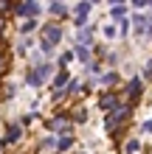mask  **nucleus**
Wrapping results in <instances>:
<instances>
[{
  "instance_id": "nucleus-1",
  "label": "nucleus",
  "mask_w": 152,
  "mask_h": 154,
  "mask_svg": "<svg viewBox=\"0 0 152 154\" xmlns=\"http://www.w3.org/2000/svg\"><path fill=\"white\" fill-rule=\"evenodd\" d=\"M59 42H62V25H57V23H48L45 28H42V42H40L42 53L53 56V48H57Z\"/></svg>"
},
{
  "instance_id": "nucleus-2",
  "label": "nucleus",
  "mask_w": 152,
  "mask_h": 154,
  "mask_svg": "<svg viewBox=\"0 0 152 154\" xmlns=\"http://www.w3.org/2000/svg\"><path fill=\"white\" fill-rule=\"evenodd\" d=\"M130 109L132 106H118V109H113V112H107V118H104V129H110V132H115L118 126L127 121V115H130Z\"/></svg>"
},
{
  "instance_id": "nucleus-3",
  "label": "nucleus",
  "mask_w": 152,
  "mask_h": 154,
  "mask_svg": "<svg viewBox=\"0 0 152 154\" xmlns=\"http://www.w3.org/2000/svg\"><path fill=\"white\" fill-rule=\"evenodd\" d=\"M14 14H17V17H28V20H37V17L42 14V8H40L37 0H25V3L14 6Z\"/></svg>"
},
{
  "instance_id": "nucleus-4",
  "label": "nucleus",
  "mask_w": 152,
  "mask_h": 154,
  "mask_svg": "<svg viewBox=\"0 0 152 154\" xmlns=\"http://www.w3.org/2000/svg\"><path fill=\"white\" fill-rule=\"evenodd\" d=\"M93 37H96V25H85V28L79 31V37H76V42H73V45H87V48H90Z\"/></svg>"
},
{
  "instance_id": "nucleus-5",
  "label": "nucleus",
  "mask_w": 152,
  "mask_h": 154,
  "mask_svg": "<svg viewBox=\"0 0 152 154\" xmlns=\"http://www.w3.org/2000/svg\"><path fill=\"white\" fill-rule=\"evenodd\" d=\"M99 106H102V109L104 112H113V109H118V98H115V93H104L102 98H99Z\"/></svg>"
},
{
  "instance_id": "nucleus-6",
  "label": "nucleus",
  "mask_w": 152,
  "mask_h": 154,
  "mask_svg": "<svg viewBox=\"0 0 152 154\" xmlns=\"http://www.w3.org/2000/svg\"><path fill=\"white\" fill-rule=\"evenodd\" d=\"M20 137H23V126H20V123H11V126H8V134L3 137L0 146H6V143H17Z\"/></svg>"
},
{
  "instance_id": "nucleus-7",
  "label": "nucleus",
  "mask_w": 152,
  "mask_h": 154,
  "mask_svg": "<svg viewBox=\"0 0 152 154\" xmlns=\"http://www.w3.org/2000/svg\"><path fill=\"white\" fill-rule=\"evenodd\" d=\"M25 87H42V79H40V73L37 70H25Z\"/></svg>"
},
{
  "instance_id": "nucleus-8",
  "label": "nucleus",
  "mask_w": 152,
  "mask_h": 154,
  "mask_svg": "<svg viewBox=\"0 0 152 154\" xmlns=\"http://www.w3.org/2000/svg\"><path fill=\"white\" fill-rule=\"evenodd\" d=\"M141 90H144V81H141L138 76H135V79H130V84H127V93H130L132 98H135V95H141Z\"/></svg>"
},
{
  "instance_id": "nucleus-9",
  "label": "nucleus",
  "mask_w": 152,
  "mask_h": 154,
  "mask_svg": "<svg viewBox=\"0 0 152 154\" xmlns=\"http://www.w3.org/2000/svg\"><path fill=\"white\" fill-rule=\"evenodd\" d=\"M73 59L90 62V48H87V45H76V48H73Z\"/></svg>"
},
{
  "instance_id": "nucleus-10",
  "label": "nucleus",
  "mask_w": 152,
  "mask_h": 154,
  "mask_svg": "<svg viewBox=\"0 0 152 154\" xmlns=\"http://www.w3.org/2000/svg\"><path fill=\"white\" fill-rule=\"evenodd\" d=\"M48 14H53V17H65L68 14V8L59 3V0H53V3H48Z\"/></svg>"
},
{
  "instance_id": "nucleus-11",
  "label": "nucleus",
  "mask_w": 152,
  "mask_h": 154,
  "mask_svg": "<svg viewBox=\"0 0 152 154\" xmlns=\"http://www.w3.org/2000/svg\"><path fill=\"white\" fill-rule=\"evenodd\" d=\"M34 70H37V73H40V79L45 81V79H48L51 73H53V65H51V62H40V65L34 67Z\"/></svg>"
},
{
  "instance_id": "nucleus-12",
  "label": "nucleus",
  "mask_w": 152,
  "mask_h": 154,
  "mask_svg": "<svg viewBox=\"0 0 152 154\" xmlns=\"http://www.w3.org/2000/svg\"><path fill=\"white\" fill-rule=\"evenodd\" d=\"M68 81H70V73H68V70H59V73L53 76V84L51 87H65Z\"/></svg>"
},
{
  "instance_id": "nucleus-13",
  "label": "nucleus",
  "mask_w": 152,
  "mask_h": 154,
  "mask_svg": "<svg viewBox=\"0 0 152 154\" xmlns=\"http://www.w3.org/2000/svg\"><path fill=\"white\" fill-rule=\"evenodd\" d=\"M99 84H104V87H113V84H118V73H115V70L104 73V76L99 79Z\"/></svg>"
},
{
  "instance_id": "nucleus-14",
  "label": "nucleus",
  "mask_w": 152,
  "mask_h": 154,
  "mask_svg": "<svg viewBox=\"0 0 152 154\" xmlns=\"http://www.w3.org/2000/svg\"><path fill=\"white\" fill-rule=\"evenodd\" d=\"M110 17L115 23H121V20H127V6H113V11H110Z\"/></svg>"
},
{
  "instance_id": "nucleus-15",
  "label": "nucleus",
  "mask_w": 152,
  "mask_h": 154,
  "mask_svg": "<svg viewBox=\"0 0 152 154\" xmlns=\"http://www.w3.org/2000/svg\"><path fill=\"white\" fill-rule=\"evenodd\" d=\"M124 151H127V154H138V151H141V140H138V137L127 140V146H124Z\"/></svg>"
},
{
  "instance_id": "nucleus-16",
  "label": "nucleus",
  "mask_w": 152,
  "mask_h": 154,
  "mask_svg": "<svg viewBox=\"0 0 152 154\" xmlns=\"http://www.w3.org/2000/svg\"><path fill=\"white\" fill-rule=\"evenodd\" d=\"M76 17H90V3H87V0L76 3Z\"/></svg>"
},
{
  "instance_id": "nucleus-17",
  "label": "nucleus",
  "mask_w": 152,
  "mask_h": 154,
  "mask_svg": "<svg viewBox=\"0 0 152 154\" xmlns=\"http://www.w3.org/2000/svg\"><path fill=\"white\" fill-rule=\"evenodd\" d=\"M70 143H73V137H68V134H65V137H59L57 140V151H68Z\"/></svg>"
},
{
  "instance_id": "nucleus-18",
  "label": "nucleus",
  "mask_w": 152,
  "mask_h": 154,
  "mask_svg": "<svg viewBox=\"0 0 152 154\" xmlns=\"http://www.w3.org/2000/svg\"><path fill=\"white\" fill-rule=\"evenodd\" d=\"M70 62H73V51H65V53L59 56V65H62V67H68Z\"/></svg>"
},
{
  "instance_id": "nucleus-19",
  "label": "nucleus",
  "mask_w": 152,
  "mask_h": 154,
  "mask_svg": "<svg viewBox=\"0 0 152 154\" xmlns=\"http://www.w3.org/2000/svg\"><path fill=\"white\" fill-rule=\"evenodd\" d=\"M34 28H37V20H25V23H23V28H20V31H23V37H25V34H31Z\"/></svg>"
},
{
  "instance_id": "nucleus-20",
  "label": "nucleus",
  "mask_w": 152,
  "mask_h": 154,
  "mask_svg": "<svg viewBox=\"0 0 152 154\" xmlns=\"http://www.w3.org/2000/svg\"><path fill=\"white\" fill-rule=\"evenodd\" d=\"M87 73H90V76H99L102 73V65H99V62H87Z\"/></svg>"
},
{
  "instance_id": "nucleus-21",
  "label": "nucleus",
  "mask_w": 152,
  "mask_h": 154,
  "mask_svg": "<svg viewBox=\"0 0 152 154\" xmlns=\"http://www.w3.org/2000/svg\"><path fill=\"white\" fill-rule=\"evenodd\" d=\"M104 39H115V25H104Z\"/></svg>"
},
{
  "instance_id": "nucleus-22",
  "label": "nucleus",
  "mask_w": 152,
  "mask_h": 154,
  "mask_svg": "<svg viewBox=\"0 0 152 154\" xmlns=\"http://www.w3.org/2000/svg\"><path fill=\"white\" fill-rule=\"evenodd\" d=\"M141 132H144V134H152V118H149V121H144V123H141Z\"/></svg>"
},
{
  "instance_id": "nucleus-23",
  "label": "nucleus",
  "mask_w": 152,
  "mask_h": 154,
  "mask_svg": "<svg viewBox=\"0 0 152 154\" xmlns=\"http://www.w3.org/2000/svg\"><path fill=\"white\" fill-rule=\"evenodd\" d=\"M42 149H57V140H53V137H48L45 143H42Z\"/></svg>"
},
{
  "instance_id": "nucleus-24",
  "label": "nucleus",
  "mask_w": 152,
  "mask_h": 154,
  "mask_svg": "<svg viewBox=\"0 0 152 154\" xmlns=\"http://www.w3.org/2000/svg\"><path fill=\"white\" fill-rule=\"evenodd\" d=\"M130 3L135 6V8H141V6H147V0H130Z\"/></svg>"
},
{
  "instance_id": "nucleus-25",
  "label": "nucleus",
  "mask_w": 152,
  "mask_h": 154,
  "mask_svg": "<svg viewBox=\"0 0 152 154\" xmlns=\"http://www.w3.org/2000/svg\"><path fill=\"white\" fill-rule=\"evenodd\" d=\"M144 70H147V76H152V59H147V67Z\"/></svg>"
},
{
  "instance_id": "nucleus-26",
  "label": "nucleus",
  "mask_w": 152,
  "mask_h": 154,
  "mask_svg": "<svg viewBox=\"0 0 152 154\" xmlns=\"http://www.w3.org/2000/svg\"><path fill=\"white\" fill-rule=\"evenodd\" d=\"M110 6H124V0H107Z\"/></svg>"
},
{
  "instance_id": "nucleus-27",
  "label": "nucleus",
  "mask_w": 152,
  "mask_h": 154,
  "mask_svg": "<svg viewBox=\"0 0 152 154\" xmlns=\"http://www.w3.org/2000/svg\"><path fill=\"white\" fill-rule=\"evenodd\" d=\"M0 6H3V8H11V0H0Z\"/></svg>"
},
{
  "instance_id": "nucleus-28",
  "label": "nucleus",
  "mask_w": 152,
  "mask_h": 154,
  "mask_svg": "<svg viewBox=\"0 0 152 154\" xmlns=\"http://www.w3.org/2000/svg\"><path fill=\"white\" fill-rule=\"evenodd\" d=\"M87 3H99V0H87Z\"/></svg>"
},
{
  "instance_id": "nucleus-29",
  "label": "nucleus",
  "mask_w": 152,
  "mask_h": 154,
  "mask_svg": "<svg viewBox=\"0 0 152 154\" xmlns=\"http://www.w3.org/2000/svg\"><path fill=\"white\" fill-rule=\"evenodd\" d=\"M147 6H152V0H147Z\"/></svg>"
},
{
  "instance_id": "nucleus-30",
  "label": "nucleus",
  "mask_w": 152,
  "mask_h": 154,
  "mask_svg": "<svg viewBox=\"0 0 152 154\" xmlns=\"http://www.w3.org/2000/svg\"><path fill=\"white\" fill-rule=\"evenodd\" d=\"M59 3H62V0H59Z\"/></svg>"
}]
</instances>
